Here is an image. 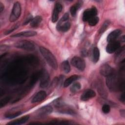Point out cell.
I'll return each instance as SVG.
<instances>
[{
  "instance_id": "24",
  "label": "cell",
  "mask_w": 125,
  "mask_h": 125,
  "mask_svg": "<svg viewBox=\"0 0 125 125\" xmlns=\"http://www.w3.org/2000/svg\"><path fill=\"white\" fill-rule=\"evenodd\" d=\"M40 71L36 72L32 75L30 80L31 85H34L35 83H36V82L38 80V79H40Z\"/></svg>"
},
{
  "instance_id": "18",
  "label": "cell",
  "mask_w": 125,
  "mask_h": 125,
  "mask_svg": "<svg viewBox=\"0 0 125 125\" xmlns=\"http://www.w3.org/2000/svg\"><path fill=\"white\" fill-rule=\"evenodd\" d=\"M82 4H83V2L82 1H79L77 3H76L75 4L73 5L70 8V9H69L70 12L71 13V15L72 16H75L76 15L78 10L81 7Z\"/></svg>"
},
{
  "instance_id": "14",
  "label": "cell",
  "mask_w": 125,
  "mask_h": 125,
  "mask_svg": "<svg viewBox=\"0 0 125 125\" xmlns=\"http://www.w3.org/2000/svg\"><path fill=\"white\" fill-rule=\"evenodd\" d=\"M70 26L71 24L69 22H66L63 23L58 22L56 26V29L59 31L65 32L70 29Z\"/></svg>"
},
{
  "instance_id": "13",
  "label": "cell",
  "mask_w": 125,
  "mask_h": 125,
  "mask_svg": "<svg viewBox=\"0 0 125 125\" xmlns=\"http://www.w3.org/2000/svg\"><path fill=\"white\" fill-rule=\"evenodd\" d=\"M46 97V93L44 91L41 90L38 92L33 98L31 101L32 103H38L43 100Z\"/></svg>"
},
{
  "instance_id": "16",
  "label": "cell",
  "mask_w": 125,
  "mask_h": 125,
  "mask_svg": "<svg viewBox=\"0 0 125 125\" xmlns=\"http://www.w3.org/2000/svg\"><path fill=\"white\" fill-rule=\"evenodd\" d=\"M122 31L120 29H115L110 32L107 37V41L108 42L116 41V39L121 35Z\"/></svg>"
},
{
  "instance_id": "7",
  "label": "cell",
  "mask_w": 125,
  "mask_h": 125,
  "mask_svg": "<svg viewBox=\"0 0 125 125\" xmlns=\"http://www.w3.org/2000/svg\"><path fill=\"white\" fill-rule=\"evenodd\" d=\"M97 10L95 7L93 6L91 8L85 10L83 15V20L84 21H88L93 17L96 16Z\"/></svg>"
},
{
  "instance_id": "11",
  "label": "cell",
  "mask_w": 125,
  "mask_h": 125,
  "mask_svg": "<svg viewBox=\"0 0 125 125\" xmlns=\"http://www.w3.org/2000/svg\"><path fill=\"white\" fill-rule=\"evenodd\" d=\"M53 111V108L50 105H45L39 108L37 111V113L39 116L46 115L50 114Z\"/></svg>"
},
{
  "instance_id": "34",
  "label": "cell",
  "mask_w": 125,
  "mask_h": 125,
  "mask_svg": "<svg viewBox=\"0 0 125 125\" xmlns=\"http://www.w3.org/2000/svg\"><path fill=\"white\" fill-rule=\"evenodd\" d=\"M4 6L3 4L1 2H0V13L2 12V11L4 10Z\"/></svg>"
},
{
  "instance_id": "17",
  "label": "cell",
  "mask_w": 125,
  "mask_h": 125,
  "mask_svg": "<svg viewBox=\"0 0 125 125\" xmlns=\"http://www.w3.org/2000/svg\"><path fill=\"white\" fill-rule=\"evenodd\" d=\"M29 118V116L25 115L23 117H22L21 118L18 119L16 120H14L12 122H11L10 123H8L7 125H21L23 124H24L26 123L28 120Z\"/></svg>"
},
{
  "instance_id": "9",
  "label": "cell",
  "mask_w": 125,
  "mask_h": 125,
  "mask_svg": "<svg viewBox=\"0 0 125 125\" xmlns=\"http://www.w3.org/2000/svg\"><path fill=\"white\" fill-rule=\"evenodd\" d=\"M100 72L102 75L106 77L110 76L114 73L113 68L107 64H104L101 66Z\"/></svg>"
},
{
  "instance_id": "20",
  "label": "cell",
  "mask_w": 125,
  "mask_h": 125,
  "mask_svg": "<svg viewBox=\"0 0 125 125\" xmlns=\"http://www.w3.org/2000/svg\"><path fill=\"white\" fill-rule=\"evenodd\" d=\"M42 21V18L40 16H37L34 18L32 19L31 21L30 22V26L32 27H37L41 21Z\"/></svg>"
},
{
  "instance_id": "28",
  "label": "cell",
  "mask_w": 125,
  "mask_h": 125,
  "mask_svg": "<svg viewBox=\"0 0 125 125\" xmlns=\"http://www.w3.org/2000/svg\"><path fill=\"white\" fill-rule=\"evenodd\" d=\"M10 98L9 97H6L4 98L1 99L0 102V108L4 106L5 105H6L10 101Z\"/></svg>"
},
{
  "instance_id": "30",
  "label": "cell",
  "mask_w": 125,
  "mask_h": 125,
  "mask_svg": "<svg viewBox=\"0 0 125 125\" xmlns=\"http://www.w3.org/2000/svg\"><path fill=\"white\" fill-rule=\"evenodd\" d=\"M68 18H69V14H68V13H66L63 15V16L62 17V18L59 20V21L61 22H65L68 19Z\"/></svg>"
},
{
  "instance_id": "4",
  "label": "cell",
  "mask_w": 125,
  "mask_h": 125,
  "mask_svg": "<svg viewBox=\"0 0 125 125\" xmlns=\"http://www.w3.org/2000/svg\"><path fill=\"white\" fill-rule=\"evenodd\" d=\"M15 47L22 49L26 51H33L35 50L34 44L31 42L28 41H21L14 44Z\"/></svg>"
},
{
  "instance_id": "15",
  "label": "cell",
  "mask_w": 125,
  "mask_h": 125,
  "mask_svg": "<svg viewBox=\"0 0 125 125\" xmlns=\"http://www.w3.org/2000/svg\"><path fill=\"white\" fill-rule=\"evenodd\" d=\"M37 32L34 31H25L21 32L12 35L11 37H33L37 35Z\"/></svg>"
},
{
  "instance_id": "6",
  "label": "cell",
  "mask_w": 125,
  "mask_h": 125,
  "mask_svg": "<svg viewBox=\"0 0 125 125\" xmlns=\"http://www.w3.org/2000/svg\"><path fill=\"white\" fill-rule=\"evenodd\" d=\"M71 64L81 71H83L85 68V61L80 57H74L71 61Z\"/></svg>"
},
{
  "instance_id": "19",
  "label": "cell",
  "mask_w": 125,
  "mask_h": 125,
  "mask_svg": "<svg viewBox=\"0 0 125 125\" xmlns=\"http://www.w3.org/2000/svg\"><path fill=\"white\" fill-rule=\"evenodd\" d=\"M80 78V76L77 75H74L72 76H71L70 77H68L67 79H66L63 83V86L64 87H66L68 86L70 84H71L73 82L76 81L78 79H79Z\"/></svg>"
},
{
  "instance_id": "23",
  "label": "cell",
  "mask_w": 125,
  "mask_h": 125,
  "mask_svg": "<svg viewBox=\"0 0 125 125\" xmlns=\"http://www.w3.org/2000/svg\"><path fill=\"white\" fill-rule=\"evenodd\" d=\"M110 24V21L109 20H106L104 22L102 26L101 27L100 30H99V33L100 34H103L108 28L109 25Z\"/></svg>"
},
{
  "instance_id": "31",
  "label": "cell",
  "mask_w": 125,
  "mask_h": 125,
  "mask_svg": "<svg viewBox=\"0 0 125 125\" xmlns=\"http://www.w3.org/2000/svg\"><path fill=\"white\" fill-rule=\"evenodd\" d=\"M33 17L31 15H29L27 16V18L25 20L24 22L23 23V25H26L27 24H28L29 22H30L33 19Z\"/></svg>"
},
{
  "instance_id": "22",
  "label": "cell",
  "mask_w": 125,
  "mask_h": 125,
  "mask_svg": "<svg viewBox=\"0 0 125 125\" xmlns=\"http://www.w3.org/2000/svg\"><path fill=\"white\" fill-rule=\"evenodd\" d=\"M61 67L63 71L65 73H68L70 71V66L67 61H64L62 63Z\"/></svg>"
},
{
  "instance_id": "2",
  "label": "cell",
  "mask_w": 125,
  "mask_h": 125,
  "mask_svg": "<svg viewBox=\"0 0 125 125\" xmlns=\"http://www.w3.org/2000/svg\"><path fill=\"white\" fill-rule=\"evenodd\" d=\"M40 51L50 66L56 70L58 68V63L56 59L53 54L48 49L42 46L40 47Z\"/></svg>"
},
{
  "instance_id": "10",
  "label": "cell",
  "mask_w": 125,
  "mask_h": 125,
  "mask_svg": "<svg viewBox=\"0 0 125 125\" xmlns=\"http://www.w3.org/2000/svg\"><path fill=\"white\" fill-rule=\"evenodd\" d=\"M62 6L60 3L57 2L55 4L52 16V21L53 22H56L58 21L59 14L62 11Z\"/></svg>"
},
{
  "instance_id": "27",
  "label": "cell",
  "mask_w": 125,
  "mask_h": 125,
  "mask_svg": "<svg viewBox=\"0 0 125 125\" xmlns=\"http://www.w3.org/2000/svg\"><path fill=\"white\" fill-rule=\"evenodd\" d=\"M21 114V111H18V112H16L15 113H13L12 114H7L5 115V117L7 119H12L15 117L19 116Z\"/></svg>"
},
{
  "instance_id": "26",
  "label": "cell",
  "mask_w": 125,
  "mask_h": 125,
  "mask_svg": "<svg viewBox=\"0 0 125 125\" xmlns=\"http://www.w3.org/2000/svg\"><path fill=\"white\" fill-rule=\"evenodd\" d=\"M81 84L77 82V83H75L70 87V91L72 92H75L76 91H77L78 90H79V89H81Z\"/></svg>"
},
{
  "instance_id": "32",
  "label": "cell",
  "mask_w": 125,
  "mask_h": 125,
  "mask_svg": "<svg viewBox=\"0 0 125 125\" xmlns=\"http://www.w3.org/2000/svg\"><path fill=\"white\" fill-rule=\"evenodd\" d=\"M120 114H121V116H122L124 118L125 117V109H121L120 110Z\"/></svg>"
},
{
  "instance_id": "1",
  "label": "cell",
  "mask_w": 125,
  "mask_h": 125,
  "mask_svg": "<svg viewBox=\"0 0 125 125\" xmlns=\"http://www.w3.org/2000/svg\"><path fill=\"white\" fill-rule=\"evenodd\" d=\"M106 83L108 88L113 91L121 89L124 87V82L120 80L115 73L107 77Z\"/></svg>"
},
{
  "instance_id": "5",
  "label": "cell",
  "mask_w": 125,
  "mask_h": 125,
  "mask_svg": "<svg viewBox=\"0 0 125 125\" xmlns=\"http://www.w3.org/2000/svg\"><path fill=\"white\" fill-rule=\"evenodd\" d=\"M40 87L41 88L46 87L49 83V75L48 72L44 69H43L40 71Z\"/></svg>"
},
{
  "instance_id": "8",
  "label": "cell",
  "mask_w": 125,
  "mask_h": 125,
  "mask_svg": "<svg viewBox=\"0 0 125 125\" xmlns=\"http://www.w3.org/2000/svg\"><path fill=\"white\" fill-rule=\"evenodd\" d=\"M120 43L119 41H114L109 42L106 47V51L109 54L113 53L120 48Z\"/></svg>"
},
{
  "instance_id": "21",
  "label": "cell",
  "mask_w": 125,
  "mask_h": 125,
  "mask_svg": "<svg viewBox=\"0 0 125 125\" xmlns=\"http://www.w3.org/2000/svg\"><path fill=\"white\" fill-rule=\"evenodd\" d=\"M100 58V50L97 47H94L93 51V61L96 63L98 62Z\"/></svg>"
},
{
  "instance_id": "33",
  "label": "cell",
  "mask_w": 125,
  "mask_h": 125,
  "mask_svg": "<svg viewBox=\"0 0 125 125\" xmlns=\"http://www.w3.org/2000/svg\"><path fill=\"white\" fill-rule=\"evenodd\" d=\"M120 100L122 102H123L124 104L125 103V94L124 93H123L120 97Z\"/></svg>"
},
{
  "instance_id": "25",
  "label": "cell",
  "mask_w": 125,
  "mask_h": 125,
  "mask_svg": "<svg viewBox=\"0 0 125 125\" xmlns=\"http://www.w3.org/2000/svg\"><path fill=\"white\" fill-rule=\"evenodd\" d=\"M99 19L98 18V17L95 16L94 17H93L92 18H91V19H90L88 21V24L89 25L91 26H94L95 25H96L99 22Z\"/></svg>"
},
{
  "instance_id": "12",
  "label": "cell",
  "mask_w": 125,
  "mask_h": 125,
  "mask_svg": "<svg viewBox=\"0 0 125 125\" xmlns=\"http://www.w3.org/2000/svg\"><path fill=\"white\" fill-rule=\"evenodd\" d=\"M95 92L91 89H88L86 90L81 96V100L83 101H86L88 100L95 97Z\"/></svg>"
},
{
  "instance_id": "29",
  "label": "cell",
  "mask_w": 125,
  "mask_h": 125,
  "mask_svg": "<svg viewBox=\"0 0 125 125\" xmlns=\"http://www.w3.org/2000/svg\"><path fill=\"white\" fill-rule=\"evenodd\" d=\"M102 111L104 113V114H107L110 111V106L108 104H104L102 106Z\"/></svg>"
},
{
  "instance_id": "3",
  "label": "cell",
  "mask_w": 125,
  "mask_h": 125,
  "mask_svg": "<svg viewBox=\"0 0 125 125\" xmlns=\"http://www.w3.org/2000/svg\"><path fill=\"white\" fill-rule=\"evenodd\" d=\"M21 6L19 2H16L13 6V8L10 15L9 21L14 22L19 19L21 14Z\"/></svg>"
}]
</instances>
